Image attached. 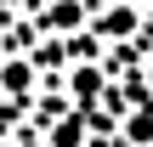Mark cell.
Wrapping results in <instances>:
<instances>
[{
  "label": "cell",
  "instance_id": "6da1fadb",
  "mask_svg": "<svg viewBox=\"0 0 153 147\" xmlns=\"http://www.w3.org/2000/svg\"><path fill=\"white\" fill-rule=\"evenodd\" d=\"M97 28H102L108 40H125V34H136V11H131V6H108V11L97 17Z\"/></svg>",
  "mask_w": 153,
  "mask_h": 147
},
{
  "label": "cell",
  "instance_id": "7a4b0ae2",
  "mask_svg": "<svg viewBox=\"0 0 153 147\" xmlns=\"http://www.w3.org/2000/svg\"><path fill=\"white\" fill-rule=\"evenodd\" d=\"M51 28H62V34L79 28V0H57V6H51Z\"/></svg>",
  "mask_w": 153,
  "mask_h": 147
},
{
  "label": "cell",
  "instance_id": "3957f363",
  "mask_svg": "<svg viewBox=\"0 0 153 147\" xmlns=\"http://www.w3.org/2000/svg\"><path fill=\"white\" fill-rule=\"evenodd\" d=\"M74 91L91 96V91H97V68H79V74H74Z\"/></svg>",
  "mask_w": 153,
  "mask_h": 147
},
{
  "label": "cell",
  "instance_id": "277c9868",
  "mask_svg": "<svg viewBox=\"0 0 153 147\" xmlns=\"http://www.w3.org/2000/svg\"><path fill=\"white\" fill-rule=\"evenodd\" d=\"M6 85H17V91H23V85H28V62H11V68H6Z\"/></svg>",
  "mask_w": 153,
  "mask_h": 147
}]
</instances>
